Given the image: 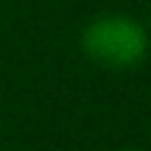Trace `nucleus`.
Here are the masks:
<instances>
[{"mask_svg":"<svg viewBox=\"0 0 151 151\" xmlns=\"http://www.w3.org/2000/svg\"><path fill=\"white\" fill-rule=\"evenodd\" d=\"M81 48L92 62L104 67H134L148 53V34L134 17L106 14L84 28Z\"/></svg>","mask_w":151,"mask_h":151,"instance_id":"nucleus-1","label":"nucleus"},{"mask_svg":"<svg viewBox=\"0 0 151 151\" xmlns=\"http://www.w3.org/2000/svg\"><path fill=\"white\" fill-rule=\"evenodd\" d=\"M123 151H140V148H123Z\"/></svg>","mask_w":151,"mask_h":151,"instance_id":"nucleus-2","label":"nucleus"}]
</instances>
